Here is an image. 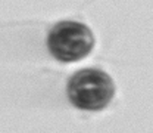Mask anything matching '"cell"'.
Instances as JSON below:
<instances>
[{"instance_id":"obj_2","label":"cell","mask_w":153,"mask_h":133,"mask_svg":"<svg viewBox=\"0 0 153 133\" xmlns=\"http://www.w3.org/2000/svg\"><path fill=\"white\" fill-rule=\"evenodd\" d=\"M49 52L57 61L69 64L85 58L94 47V36L88 25L78 21H59L47 36Z\"/></svg>"},{"instance_id":"obj_1","label":"cell","mask_w":153,"mask_h":133,"mask_svg":"<svg viewBox=\"0 0 153 133\" xmlns=\"http://www.w3.org/2000/svg\"><path fill=\"white\" fill-rule=\"evenodd\" d=\"M69 102L82 111L103 110L115 95L111 76L99 68H84L72 74L66 84Z\"/></svg>"}]
</instances>
